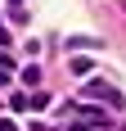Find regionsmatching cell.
I'll use <instances>...</instances> for the list:
<instances>
[{
  "label": "cell",
  "instance_id": "1",
  "mask_svg": "<svg viewBox=\"0 0 126 131\" xmlns=\"http://www.w3.org/2000/svg\"><path fill=\"white\" fill-rule=\"evenodd\" d=\"M86 95H90V100H104V104H122V91H113V86H108V81H90V86H86Z\"/></svg>",
  "mask_w": 126,
  "mask_h": 131
},
{
  "label": "cell",
  "instance_id": "2",
  "mask_svg": "<svg viewBox=\"0 0 126 131\" xmlns=\"http://www.w3.org/2000/svg\"><path fill=\"white\" fill-rule=\"evenodd\" d=\"M77 122H90V127H99V122H108V113H104V108H86V104H81Z\"/></svg>",
  "mask_w": 126,
  "mask_h": 131
},
{
  "label": "cell",
  "instance_id": "3",
  "mask_svg": "<svg viewBox=\"0 0 126 131\" xmlns=\"http://www.w3.org/2000/svg\"><path fill=\"white\" fill-rule=\"evenodd\" d=\"M0 131H18V127H14V118H0Z\"/></svg>",
  "mask_w": 126,
  "mask_h": 131
},
{
  "label": "cell",
  "instance_id": "4",
  "mask_svg": "<svg viewBox=\"0 0 126 131\" xmlns=\"http://www.w3.org/2000/svg\"><path fill=\"white\" fill-rule=\"evenodd\" d=\"M9 5H23V0H9Z\"/></svg>",
  "mask_w": 126,
  "mask_h": 131
}]
</instances>
